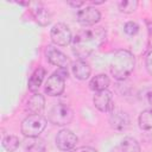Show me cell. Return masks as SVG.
Listing matches in <instances>:
<instances>
[{
	"label": "cell",
	"instance_id": "cell-1",
	"mask_svg": "<svg viewBox=\"0 0 152 152\" xmlns=\"http://www.w3.org/2000/svg\"><path fill=\"white\" fill-rule=\"evenodd\" d=\"M107 32L103 27L84 28L76 33L72 38V52L78 59H84L97 50L106 40Z\"/></svg>",
	"mask_w": 152,
	"mask_h": 152
},
{
	"label": "cell",
	"instance_id": "cell-2",
	"mask_svg": "<svg viewBox=\"0 0 152 152\" xmlns=\"http://www.w3.org/2000/svg\"><path fill=\"white\" fill-rule=\"evenodd\" d=\"M134 65L135 58L131 51L125 49L118 50L110 62V74L115 80L122 81L131 75L134 69Z\"/></svg>",
	"mask_w": 152,
	"mask_h": 152
},
{
	"label": "cell",
	"instance_id": "cell-3",
	"mask_svg": "<svg viewBox=\"0 0 152 152\" xmlns=\"http://www.w3.org/2000/svg\"><path fill=\"white\" fill-rule=\"evenodd\" d=\"M46 119L40 114H30L26 116L21 122V133L26 138H34L39 137V134L46 127Z\"/></svg>",
	"mask_w": 152,
	"mask_h": 152
},
{
	"label": "cell",
	"instance_id": "cell-4",
	"mask_svg": "<svg viewBox=\"0 0 152 152\" xmlns=\"http://www.w3.org/2000/svg\"><path fill=\"white\" fill-rule=\"evenodd\" d=\"M72 119H74V112L68 104L63 102L53 103L48 114V120L56 126H65L70 124Z\"/></svg>",
	"mask_w": 152,
	"mask_h": 152
},
{
	"label": "cell",
	"instance_id": "cell-5",
	"mask_svg": "<svg viewBox=\"0 0 152 152\" xmlns=\"http://www.w3.org/2000/svg\"><path fill=\"white\" fill-rule=\"evenodd\" d=\"M50 37L52 43L57 46H66L72 42L74 38L70 28L63 23H57L52 26L50 31Z\"/></svg>",
	"mask_w": 152,
	"mask_h": 152
},
{
	"label": "cell",
	"instance_id": "cell-6",
	"mask_svg": "<svg viewBox=\"0 0 152 152\" xmlns=\"http://www.w3.org/2000/svg\"><path fill=\"white\" fill-rule=\"evenodd\" d=\"M101 19V13L93 6H86L76 14V20L82 26H93Z\"/></svg>",
	"mask_w": 152,
	"mask_h": 152
},
{
	"label": "cell",
	"instance_id": "cell-7",
	"mask_svg": "<svg viewBox=\"0 0 152 152\" xmlns=\"http://www.w3.org/2000/svg\"><path fill=\"white\" fill-rule=\"evenodd\" d=\"M77 140L78 139L75 133H72L70 129L64 128V129H61L56 135V146L58 150L66 152L72 150L76 146Z\"/></svg>",
	"mask_w": 152,
	"mask_h": 152
},
{
	"label": "cell",
	"instance_id": "cell-8",
	"mask_svg": "<svg viewBox=\"0 0 152 152\" xmlns=\"http://www.w3.org/2000/svg\"><path fill=\"white\" fill-rule=\"evenodd\" d=\"M93 103L102 113L112 112L114 109L113 95L108 89L101 90V91H96L94 97H93Z\"/></svg>",
	"mask_w": 152,
	"mask_h": 152
},
{
	"label": "cell",
	"instance_id": "cell-9",
	"mask_svg": "<svg viewBox=\"0 0 152 152\" xmlns=\"http://www.w3.org/2000/svg\"><path fill=\"white\" fill-rule=\"evenodd\" d=\"M65 89V78L59 76L56 71L48 78L45 83V93L50 96H59Z\"/></svg>",
	"mask_w": 152,
	"mask_h": 152
},
{
	"label": "cell",
	"instance_id": "cell-10",
	"mask_svg": "<svg viewBox=\"0 0 152 152\" xmlns=\"http://www.w3.org/2000/svg\"><path fill=\"white\" fill-rule=\"evenodd\" d=\"M45 56L50 64L58 66V68H68L69 65V58L65 53H63L61 50L55 48L53 45H48L45 49Z\"/></svg>",
	"mask_w": 152,
	"mask_h": 152
},
{
	"label": "cell",
	"instance_id": "cell-11",
	"mask_svg": "<svg viewBox=\"0 0 152 152\" xmlns=\"http://www.w3.org/2000/svg\"><path fill=\"white\" fill-rule=\"evenodd\" d=\"M31 6V14L33 15L36 23H38L40 26H48L51 23V13L49 10L40 2H33L30 4Z\"/></svg>",
	"mask_w": 152,
	"mask_h": 152
},
{
	"label": "cell",
	"instance_id": "cell-12",
	"mask_svg": "<svg viewBox=\"0 0 152 152\" xmlns=\"http://www.w3.org/2000/svg\"><path fill=\"white\" fill-rule=\"evenodd\" d=\"M109 124H110V127L115 131H125L129 126V116L127 113L120 109H116V110L113 109L110 112Z\"/></svg>",
	"mask_w": 152,
	"mask_h": 152
},
{
	"label": "cell",
	"instance_id": "cell-13",
	"mask_svg": "<svg viewBox=\"0 0 152 152\" xmlns=\"http://www.w3.org/2000/svg\"><path fill=\"white\" fill-rule=\"evenodd\" d=\"M45 108V99L42 94L34 93L26 103V110L30 114H40Z\"/></svg>",
	"mask_w": 152,
	"mask_h": 152
},
{
	"label": "cell",
	"instance_id": "cell-14",
	"mask_svg": "<svg viewBox=\"0 0 152 152\" xmlns=\"http://www.w3.org/2000/svg\"><path fill=\"white\" fill-rule=\"evenodd\" d=\"M71 70H72L74 76L77 80H81V81H84V80L89 78V76L91 74V69H90L89 64L87 62L82 61V59L75 61L71 64Z\"/></svg>",
	"mask_w": 152,
	"mask_h": 152
},
{
	"label": "cell",
	"instance_id": "cell-15",
	"mask_svg": "<svg viewBox=\"0 0 152 152\" xmlns=\"http://www.w3.org/2000/svg\"><path fill=\"white\" fill-rule=\"evenodd\" d=\"M45 75H46V71H45L44 68H37L33 71V74L28 78V86H27L28 87V90L31 93L34 94L39 89V87H40V84H42Z\"/></svg>",
	"mask_w": 152,
	"mask_h": 152
},
{
	"label": "cell",
	"instance_id": "cell-16",
	"mask_svg": "<svg viewBox=\"0 0 152 152\" xmlns=\"http://www.w3.org/2000/svg\"><path fill=\"white\" fill-rule=\"evenodd\" d=\"M24 148L26 152H44L46 145L45 141L39 137L26 138V140L24 141Z\"/></svg>",
	"mask_w": 152,
	"mask_h": 152
},
{
	"label": "cell",
	"instance_id": "cell-17",
	"mask_svg": "<svg viewBox=\"0 0 152 152\" xmlns=\"http://www.w3.org/2000/svg\"><path fill=\"white\" fill-rule=\"evenodd\" d=\"M109 83H110L109 77L106 74H99L90 80L89 88L94 91H101V90H106L108 88Z\"/></svg>",
	"mask_w": 152,
	"mask_h": 152
},
{
	"label": "cell",
	"instance_id": "cell-18",
	"mask_svg": "<svg viewBox=\"0 0 152 152\" xmlns=\"http://www.w3.org/2000/svg\"><path fill=\"white\" fill-rule=\"evenodd\" d=\"M119 146L121 147V150L124 152H140L141 151L139 142L134 138H132V137L124 138Z\"/></svg>",
	"mask_w": 152,
	"mask_h": 152
},
{
	"label": "cell",
	"instance_id": "cell-19",
	"mask_svg": "<svg viewBox=\"0 0 152 152\" xmlns=\"http://www.w3.org/2000/svg\"><path fill=\"white\" fill-rule=\"evenodd\" d=\"M138 122L141 129H151L152 128V108L142 110L138 118Z\"/></svg>",
	"mask_w": 152,
	"mask_h": 152
},
{
	"label": "cell",
	"instance_id": "cell-20",
	"mask_svg": "<svg viewBox=\"0 0 152 152\" xmlns=\"http://www.w3.org/2000/svg\"><path fill=\"white\" fill-rule=\"evenodd\" d=\"M20 145V140L17 135L10 134L2 139V146L7 152H14Z\"/></svg>",
	"mask_w": 152,
	"mask_h": 152
},
{
	"label": "cell",
	"instance_id": "cell-21",
	"mask_svg": "<svg viewBox=\"0 0 152 152\" xmlns=\"http://www.w3.org/2000/svg\"><path fill=\"white\" fill-rule=\"evenodd\" d=\"M139 2L137 0H122V1H119L118 2V7L120 10V12L122 13H133L137 7H138Z\"/></svg>",
	"mask_w": 152,
	"mask_h": 152
},
{
	"label": "cell",
	"instance_id": "cell-22",
	"mask_svg": "<svg viewBox=\"0 0 152 152\" xmlns=\"http://www.w3.org/2000/svg\"><path fill=\"white\" fill-rule=\"evenodd\" d=\"M124 31L128 36H134V34H137L139 32V25L135 21H128V23L125 24Z\"/></svg>",
	"mask_w": 152,
	"mask_h": 152
},
{
	"label": "cell",
	"instance_id": "cell-23",
	"mask_svg": "<svg viewBox=\"0 0 152 152\" xmlns=\"http://www.w3.org/2000/svg\"><path fill=\"white\" fill-rule=\"evenodd\" d=\"M145 66H146V70L147 72L152 76V51H150L146 56V59H145Z\"/></svg>",
	"mask_w": 152,
	"mask_h": 152
},
{
	"label": "cell",
	"instance_id": "cell-24",
	"mask_svg": "<svg viewBox=\"0 0 152 152\" xmlns=\"http://www.w3.org/2000/svg\"><path fill=\"white\" fill-rule=\"evenodd\" d=\"M71 152H97L95 148L90 147V146H81V147H77L75 150H72Z\"/></svg>",
	"mask_w": 152,
	"mask_h": 152
},
{
	"label": "cell",
	"instance_id": "cell-25",
	"mask_svg": "<svg viewBox=\"0 0 152 152\" xmlns=\"http://www.w3.org/2000/svg\"><path fill=\"white\" fill-rule=\"evenodd\" d=\"M86 2H83V1H78V2H68V5H70V6H72V7H81V6H83Z\"/></svg>",
	"mask_w": 152,
	"mask_h": 152
},
{
	"label": "cell",
	"instance_id": "cell-26",
	"mask_svg": "<svg viewBox=\"0 0 152 152\" xmlns=\"http://www.w3.org/2000/svg\"><path fill=\"white\" fill-rule=\"evenodd\" d=\"M147 101H148V104L152 107V91H150L147 94Z\"/></svg>",
	"mask_w": 152,
	"mask_h": 152
},
{
	"label": "cell",
	"instance_id": "cell-27",
	"mask_svg": "<svg viewBox=\"0 0 152 152\" xmlns=\"http://www.w3.org/2000/svg\"><path fill=\"white\" fill-rule=\"evenodd\" d=\"M110 152H124V151L121 150V147H120V146H116V147L112 148V150H110Z\"/></svg>",
	"mask_w": 152,
	"mask_h": 152
},
{
	"label": "cell",
	"instance_id": "cell-28",
	"mask_svg": "<svg viewBox=\"0 0 152 152\" xmlns=\"http://www.w3.org/2000/svg\"><path fill=\"white\" fill-rule=\"evenodd\" d=\"M148 45H150V48H151V51H152V32H151V34H150V39H148Z\"/></svg>",
	"mask_w": 152,
	"mask_h": 152
},
{
	"label": "cell",
	"instance_id": "cell-29",
	"mask_svg": "<svg viewBox=\"0 0 152 152\" xmlns=\"http://www.w3.org/2000/svg\"><path fill=\"white\" fill-rule=\"evenodd\" d=\"M104 1H91V4L93 5H101V4H103Z\"/></svg>",
	"mask_w": 152,
	"mask_h": 152
}]
</instances>
